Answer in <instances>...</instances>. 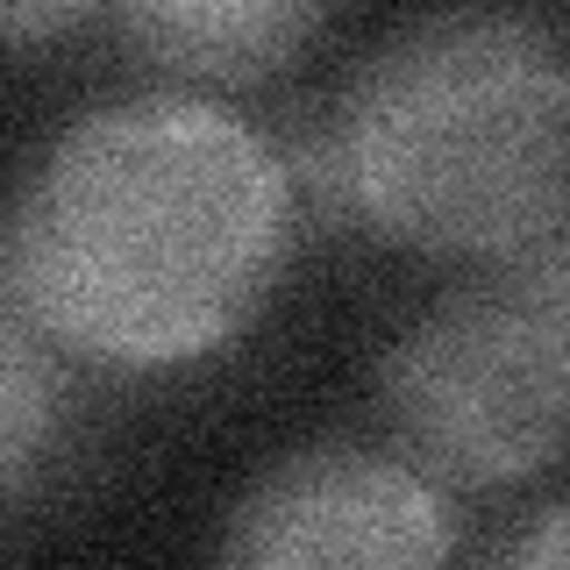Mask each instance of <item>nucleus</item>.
<instances>
[{
	"instance_id": "nucleus-1",
	"label": "nucleus",
	"mask_w": 570,
	"mask_h": 570,
	"mask_svg": "<svg viewBox=\"0 0 570 570\" xmlns=\"http://www.w3.org/2000/svg\"><path fill=\"white\" fill-rule=\"evenodd\" d=\"M293 236L272 136L178 86L100 100L29 157L0 299L94 371H178L264 314Z\"/></svg>"
},
{
	"instance_id": "nucleus-2",
	"label": "nucleus",
	"mask_w": 570,
	"mask_h": 570,
	"mask_svg": "<svg viewBox=\"0 0 570 570\" xmlns=\"http://www.w3.org/2000/svg\"><path fill=\"white\" fill-rule=\"evenodd\" d=\"M350 228L442 264H513L570 214V50L521 8L414 14L328 107Z\"/></svg>"
},
{
	"instance_id": "nucleus-3",
	"label": "nucleus",
	"mask_w": 570,
	"mask_h": 570,
	"mask_svg": "<svg viewBox=\"0 0 570 570\" xmlns=\"http://www.w3.org/2000/svg\"><path fill=\"white\" fill-rule=\"evenodd\" d=\"M379 428L450 499L513 492L570 442V392L507 272L450 285L379 356Z\"/></svg>"
},
{
	"instance_id": "nucleus-4",
	"label": "nucleus",
	"mask_w": 570,
	"mask_h": 570,
	"mask_svg": "<svg viewBox=\"0 0 570 570\" xmlns=\"http://www.w3.org/2000/svg\"><path fill=\"white\" fill-rule=\"evenodd\" d=\"M222 563H442L456 557L450 492L392 442L321 435L264 463L214 534Z\"/></svg>"
},
{
	"instance_id": "nucleus-5",
	"label": "nucleus",
	"mask_w": 570,
	"mask_h": 570,
	"mask_svg": "<svg viewBox=\"0 0 570 570\" xmlns=\"http://www.w3.org/2000/svg\"><path fill=\"white\" fill-rule=\"evenodd\" d=\"M335 0H115L129 58L165 86H272L328 29Z\"/></svg>"
},
{
	"instance_id": "nucleus-6",
	"label": "nucleus",
	"mask_w": 570,
	"mask_h": 570,
	"mask_svg": "<svg viewBox=\"0 0 570 570\" xmlns=\"http://www.w3.org/2000/svg\"><path fill=\"white\" fill-rule=\"evenodd\" d=\"M71 364L79 356H65L29 314L0 299V492H8V507H29L36 471L58 456Z\"/></svg>"
},
{
	"instance_id": "nucleus-7",
	"label": "nucleus",
	"mask_w": 570,
	"mask_h": 570,
	"mask_svg": "<svg viewBox=\"0 0 570 570\" xmlns=\"http://www.w3.org/2000/svg\"><path fill=\"white\" fill-rule=\"evenodd\" d=\"M499 272H507V285L521 293L534 335H542L549 364H557V379L570 392V214L534 249H521L513 264H499Z\"/></svg>"
},
{
	"instance_id": "nucleus-8",
	"label": "nucleus",
	"mask_w": 570,
	"mask_h": 570,
	"mask_svg": "<svg viewBox=\"0 0 570 570\" xmlns=\"http://www.w3.org/2000/svg\"><path fill=\"white\" fill-rule=\"evenodd\" d=\"M478 557H485V563H513V570H557V563H570V492L521 507L485 549H478Z\"/></svg>"
},
{
	"instance_id": "nucleus-9",
	"label": "nucleus",
	"mask_w": 570,
	"mask_h": 570,
	"mask_svg": "<svg viewBox=\"0 0 570 570\" xmlns=\"http://www.w3.org/2000/svg\"><path fill=\"white\" fill-rule=\"evenodd\" d=\"M100 14H115V0H0V36H8V50H36L100 22Z\"/></svg>"
}]
</instances>
